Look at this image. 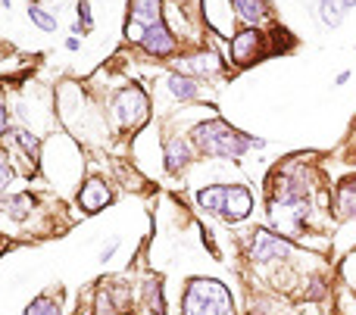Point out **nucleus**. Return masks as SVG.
<instances>
[{"label":"nucleus","mask_w":356,"mask_h":315,"mask_svg":"<svg viewBox=\"0 0 356 315\" xmlns=\"http://www.w3.org/2000/svg\"><path fill=\"white\" fill-rule=\"evenodd\" d=\"M191 140L197 144L200 153L216 156V160H241L250 147H263V140L259 138H247L244 131L231 128L222 119L200 122V125L191 131Z\"/></svg>","instance_id":"1"},{"label":"nucleus","mask_w":356,"mask_h":315,"mask_svg":"<svg viewBox=\"0 0 356 315\" xmlns=\"http://www.w3.org/2000/svg\"><path fill=\"white\" fill-rule=\"evenodd\" d=\"M231 306V294L222 281L213 278H194L181 300V315H219Z\"/></svg>","instance_id":"2"},{"label":"nucleus","mask_w":356,"mask_h":315,"mask_svg":"<svg viewBox=\"0 0 356 315\" xmlns=\"http://www.w3.org/2000/svg\"><path fill=\"white\" fill-rule=\"evenodd\" d=\"M147 94L141 91V88H122L119 94L113 97V103H110V112H113L116 125L122 128H138L144 119H147Z\"/></svg>","instance_id":"3"},{"label":"nucleus","mask_w":356,"mask_h":315,"mask_svg":"<svg viewBox=\"0 0 356 315\" xmlns=\"http://www.w3.org/2000/svg\"><path fill=\"white\" fill-rule=\"evenodd\" d=\"M309 216V200H269V222L281 234L297 238Z\"/></svg>","instance_id":"4"},{"label":"nucleus","mask_w":356,"mask_h":315,"mask_svg":"<svg viewBox=\"0 0 356 315\" xmlns=\"http://www.w3.org/2000/svg\"><path fill=\"white\" fill-rule=\"evenodd\" d=\"M163 0H129V22H125V38L135 44H141L144 32H147L150 25H157V22H163Z\"/></svg>","instance_id":"5"},{"label":"nucleus","mask_w":356,"mask_h":315,"mask_svg":"<svg viewBox=\"0 0 356 315\" xmlns=\"http://www.w3.org/2000/svg\"><path fill=\"white\" fill-rule=\"evenodd\" d=\"M247 256L253 262H275V260H288L291 256V244L278 234L266 231V228H257L250 231V247H247Z\"/></svg>","instance_id":"6"},{"label":"nucleus","mask_w":356,"mask_h":315,"mask_svg":"<svg viewBox=\"0 0 356 315\" xmlns=\"http://www.w3.org/2000/svg\"><path fill=\"white\" fill-rule=\"evenodd\" d=\"M263 44H266V35L259 28H244L231 38V60L238 66H250L257 63L259 56H263Z\"/></svg>","instance_id":"7"},{"label":"nucleus","mask_w":356,"mask_h":315,"mask_svg":"<svg viewBox=\"0 0 356 315\" xmlns=\"http://www.w3.org/2000/svg\"><path fill=\"white\" fill-rule=\"evenodd\" d=\"M175 47H178L175 35H172L163 22L150 25L147 32H144V38H141V50L144 53H150V56H172L175 53Z\"/></svg>","instance_id":"8"},{"label":"nucleus","mask_w":356,"mask_h":315,"mask_svg":"<svg viewBox=\"0 0 356 315\" xmlns=\"http://www.w3.org/2000/svg\"><path fill=\"white\" fill-rule=\"evenodd\" d=\"M250 210H253V197H250V190L241 188V184H231V188H228V197H225V212H222V216H225L228 222H241V218L250 216Z\"/></svg>","instance_id":"9"},{"label":"nucleus","mask_w":356,"mask_h":315,"mask_svg":"<svg viewBox=\"0 0 356 315\" xmlns=\"http://www.w3.org/2000/svg\"><path fill=\"white\" fill-rule=\"evenodd\" d=\"M228 7L235 10V19L244 25H263L269 19V3L266 0H228Z\"/></svg>","instance_id":"10"},{"label":"nucleus","mask_w":356,"mask_h":315,"mask_svg":"<svg viewBox=\"0 0 356 315\" xmlns=\"http://www.w3.org/2000/svg\"><path fill=\"white\" fill-rule=\"evenodd\" d=\"M107 203H110V188L100 181V178H91V181L81 184V190H79V206H81L85 212H100Z\"/></svg>","instance_id":"11"},{"label":"nucleus","mask_w":356,"mask_h":315,"mask_svg":"<svg viewBox=\"0 0 356 315\" xmlns=\"http://www.w3.org/2000/svg\"><path fill=\"white\" fill-rule=\"evenodd\" d=\"M175 72H185V75H213V72H219V60H216V53L185 56V60H178Z\"/></svg>","instance_id":"12"},{"label":"nucleus","mask_w":356,"mask_h":315,"mask_svg":"<svg viewBox=\"0 0 356 315\" xmlns=\"http://www.w3.org/2000/svg\"><path fill=\"white\" fill-rule=\"evenodd\" d=\"M225 197H228V184H209V188L197 190V203L209 216H222L225 212Z\"/></svg>","instance_id":"13"},{"label":"nucleus","mask_w":356,"mask_h":315,"mask_svg":"<svg viewBox=\"0 0 356 315\" xmlns=\"http://www.w3.org/2000/svg\"><path fill=\"white\" fill-rule=\"evenodd\" d=\"M163 150H166V168L169 172H178L181 166H188L191 162V144H188L185 138H169L163 144Z\"/></svg>","instance_id":"14"},{"label":"nucleus","mask_w":356,"mask_h":315,"mask_svg":"<svg viewBox=\"0 0 356 315\" xmlns=\"http://www.w3.org/2000/svg\"><path fill=\"white\" fill-rule=\"evenodd\" d=\"M169 91L175 100H194L200 91V84L194 75H185V72H172L169 75Z\"/></svg>","instance_id":"15"},{"label":"nucleus","mask_w":356,"mask_h":315,"mask_svg":"<svg viewBox=\"0 0 356 315\" xmlns=\"http://www.w3.org/2000/svg\"><path fill=\"white\" fill-rule=\"evenodd\" d=\"M316 16H319V22L325 28H338L344 22V16H347V10H344L341 0H319L316 3Z\"/></svg>","instance_id":"16"},{"label":"nucleus","mask_w":356,"mask_h":315,"mask_svg":"<svg viewBox=\"0 0 356 315\" xmlns=\"http://www.w3.org/2000/svg\"><path fill=\"white\" fill-rule=\"evenodd\" d=\"M13 144L25 153V162H29L31 168H38V162H41V140L29 131H13Z\"/></svg>","instance_id":"17"},{"label":"nucleus","mask_w":356,"mask_h":315,"mask_svg":"<svg viewBox=\"0 0 356 315\" xmlns=\"http://www.w3.org/2000/svg\"><path fill=\"white\" fill-rule=\"evenodd\" d=\"M31 210H35V200H31V194H13L3 200V212H7L10 218H16V222H22V218H29Z\"/></svg>","instance_id":"18"},{"label":"nucleus","mask_w":356,"mask_h":315,"mask_svg":"<svg viewBox=\"0 0 356 315\" xmlns=\"http://www.w3.org/2000/svg\"><path fill=\"white\" fill-rule=\"evenodd\" d=\"M338 212L344 218L356 216V178H347V181L338 188Z\"/></svg>","instance_id":"19"},{"label":"nucleus","mask_w":356,"mask_h":315,"mask_svg":"<svg viewBox=\"0 0 356 315\" xmlns=\"http://www.w3.org/2000/svg\"><path fill=\"white\" fill-rule=\"evenodd\" d=\"M144 303H147V309L153 315H166V297H163V284L160 281L150 278L144 284Z\"/></svg>","instance_id":"20"},{"label":"nucleus","mask_w":356,"mask_h":315,"mask_svg":"<svg viewBox=\"0 0 356 315\" xmlns=\"http://www.w3.org/2000/svg\"><path fill=\"white\" fill-rule=\"evenodd\" d=\"M29 19L35 22L41 32H57V16L47 13V10L38 7V3H29Z\"/></svg>","instance_id":"21"},{"label":"nucleus","mask_w":356,"mask_h":315,"mask_svg":"<svg viewBox=\"0 0 356 315\" xmlns=\"http://www.w3.org/2000/svg\"><path fill=\"white\" fill-rule=\"evenodd\" d=\"M25 315H63V312H60V303H53L47 294H41L25 306Z\"/></svg>","instance_id":"22"},{"label":"nucleus","mask_w":356,"mask_h":315,"mask_svg":"<svg viewBox=\"0 0 356 315\" xmlns=\"http://www.w3.org/2000/svg\"><path fill=\"white\" fill-rule=\"evenodd\" d=\"M75 13H79V19H81V25H85V32H91V28H94L91 3H88V0H79V3H75Z\"/></svg>","instance_id":"23"},{"label":"nucleus","mask_w":356,"mask_h":315,"mask_svg":"<svg viewBox=\"0 0 356 315\" xmlns=\"http://www.w3.org/2000/svg\"><path fill=\"white\" fill-rule=\"evenodd\" d=\"M10 181H13V168H10V160H7V153L0 150V190L7 188Z\"/></svg>","instance_id":"24"},{"label":"nucleus","mask_w":356,"mask_h":315,"mask_svg":"<svg viewBox=\"0 0 356 315\" xmlns=\"http://www.w3.org/2000/svg\"><path fill=\"white\" fill-rule=\"evenodd\" d=\"M7 125H10V112H7V103L0 100V138L7 134Z\"/></svg>","instance_id":"25"},{"label":"nucleus","mask_w":356,"mask_h":315,"mask_svg":"<svg viewBox=\"0 0 356 315\" xmlns=\"http://www.w3.org/2000/svg\"><path fill=\"white\" fill-rule=\"evenodd\" d=\"M116 250H119V238H116V240H113V244H110V247H103V253H100V262L113 260V253H116Z\"/></svg>","instance_id":"26"},{"label":"nucleus","mask_w":356,"mask_h":315,"mask_svg":"<svg viewBox=\"0 0 356 315\" xmlns=\"http://www.w3.org/2000/svg\"><path fill=\"white\" fill-rule=\"evenodd\" d=\"M81 44H79V38H69V41H66V50H72V53H75V50H79Z\"/></svg>","instance_id":"27"},{"label":"nucleus","mask_w":356,"mask_h":315,"mask_svg":"<svg viewBox=\"0 0 356 315\" xmlns=\"http://www.w3.org/2000/svg\"><path fill=\"white\" fill-rule=\"evenodd\" d=\"M347 78H350V72H341V75L335 78V88H341V84H347Z\"/></svg>","instance_id":"28"},{"label":"nucleus","mask_w":356,"mask_h":315,"mask_svg":"<svg viewBox=\"0 0 356 315\" xmlns=\"http://www.w3.org/2000/svg\"><path fill=\"white\" fill-rule=\"evenodd\" d=\"M344 10H356V0H341Z\"/></svg>","instance_id":"29"},{"label":"nucleus","mask_w":356,"mask_h":315,"mask_svg":"<svg viewBox=\"0 0 356 315\" xmlns=\"http://www.w3.org/2000/svg\"><path fill=\"white\" fill-rule=\"evenodd\" d=\"M3 10H10V0H0V13H3Z\"/></svg>","instance_id":"30"},{"label":"nucleus","mask_w":356,"mask_h":315,"mask_svg":"<svg viewBox=\"0 0 356 315\" xmlns=\"http://www.w3.org/2000/svg\"><path fill=\"white\" fill-rule=\"evenodd\" d=\"M219 315H235V309L228 306V309H222V312H219Z\"/></svg>","instance_id":"31"}]
</instances>
